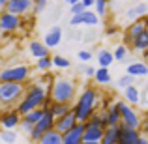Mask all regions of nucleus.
<instances>
[{"label": "nucleus", "mask_w": 148, "mask_h": 144, "mask_svg": "<svg viewBox=\"0 0 148 144\" xmlns=\"http://www.w3.org/2000/svg\"><path fill=\"white\" fill-rule=\"evenodd\" d=\"M49 103H51L49 88L41 86V84H32V86H26L25 96L17 105V112L21 116H25L28 112L36 111V109H47Z\"/></svg>", "instance_id": "nucleus-1"}, {"label": "nucleus", "mask_w": 148, "mask_h": 144, "mask_svg": "<svg viewBox=\"0 0 148 144\" xmlns=\"http://www.w3.org/2000/svg\"><path fill=\"white\" fill-rule=\"evenodd\" d=\"M98 105H99V96H98V90L92 86H86L83 92L79 94L77 101L71 105L73 112L77 116V122L81 124H86L92 116L98 112Z\"/></svg>", "instance_id": "nucleus-2"}, {"label": "nucleus", "mask_w": 148, "mask_h": 144, "mask_svg": "<svg viewBox=\"0 0 148 144\" xmlns=\"http://www.w3.org/2000/svg\"><path fill=\"white\" fill-rule=\"evenodd\" d=\"M75 94H77V84L73 79H68V77H54L53 79L49 88L51 101L71 105L75 101Z\"/></svg>", "instance_id": "nucleus-3"}, {"label": "nucleus", "mask_w": 148, "mask_h": 144, "mask_svg": "<svg viewBox=\"0 0 148 144\" xmlns=\"http://www.w3.org/2000/svg\"><path fill=\"white\" fill-rule=\"evenodd\" d=\"M26 92L25 84H17V83H0V105L2 107H13L19 105V101L23 99Z\"/></svg>", "instance_id": "nucleus-4"}, {"label": "nucleus", "mask_w": 148, "mask_h": 144, "mask_svg": "<svg viewBox=\"0 0 148 144\" xmlns=\"http://www.w3.org/2000/svg\"><path fill=\"white\" fill-rule=\"evenodd\" d=\"M28 79H30V68L26 64H15L0 69V83L25 84Z\"/></svg>", "instance_id": "nucleus-5"}, {"label": "nucleus", "mask_w": 148, "mask_h": 144, "mask_svg": "<svg viewBox=\"0 0 148 144\" xmlns=\"http://www.w3.org/2000/svg\"><path fill=\"white\" fill-rule=\"evenodd\" d=\"M116 103H118V111H120V124L126 129H139L143 118L137 114V111L131 105L122 103V101H116Z\"/></svg>", "instance_id": "nucleus-6"}, {"label": "nucleus", "mask_w": 148, "mask_h": 144, "mask_svg": "<svg viewBox=\"0 0 148 144\" xmlns=\"http://www.w3.org/2000/svg\"><path fill=\"white\" fill-rule=\"evenodd\" d=\"M45 111H47V109H45ZM53 129H54V116L47 111L43 118H41L40 122L34 126V129H32V133H30V137H28V139H30V141H32L34 144H36L45 133H49V131H53Z\"/></svg>", "instance_id": "nucleus-7"}, {"label": "nucleus", "mask_w": 148, "mask_h": 144, "mask_svg": "<svg viewBox=\"0 0 148 144\" xmlns=\"http://www.w3.org/2000/svg\"><path fill=\"white\" fill-rule=\"evenodd\" d=\"M21 26H23V21H21L19 15L8 13V11H4V13L0 15V34H2V36L15 34Z\"/></svg>", "instance_id": "nucleus-8"}, {"label": "nucleus", "mask_w": 148, "mask_h": 144, "mask_svg": "<svg viewBox=\"0 0 148 144\" xmlns=\"http://www.w3.org/2000/svg\"><path fill=\"white\" fill-rule=\"evenodd\" d=\"M148 30V19L143 17V19H137V21H133L130 26L126 28V36H124V41H126V45H133V40L135 38H139L143 32H146Z\"/></svg>", "instance_id": "nucleus-9"}, {"label": "nucleus", "mask_w": 148, "mask_h": 144, "mask_svg": "<svg viewBox=\"0 0 148 144\" xmlns=\"http://www.w3.org/2000/svg\"><path fill=\"white\" fill-rule=\"evenodd\" d=\"M34 10V0H10L6 4V11L8 13H13V15H26L28 11Z\"/></svg>", "instance_id": "nucleus-10"}, {"label": "nucleus", "mask_w": 148, "mask_h": 144, "mask_svg": "<svg viewBox=\"0 0 148 144\" xmlns=\"http://www.w3.org/2000/svg\"><path fill=\"white\" fill-rule=\"evenodd\" d=\"M77 124H79L77 122V116H75V112H73V109H71V112H68L66 116L54 120V131H58L60 135H66V133H69Z\"/></svg>", "instance_id": "nucleus-11"}, {"label": "nucleus", "mask_w": 148, "mask_h": 144, "mask_svg": "<svg viewBox=\"0 0 148 144\" xmlns=\"http://www.w3.org/2000/svg\"><path fill=\"white\" fill-rule=\"evenodd\" d=\"M99 23V17L96 15V11L92 10H84L79 15H71L69 19V25L71 26H79V25H86V26H96Z\"/></svg>", "instance_id": "nucleus-12"}, {"label": "nucleus", "mask_w": 148, "mask_h": 144, "mask_svg": "<svg viewBox=\"0 0 148 144\" xmlns=\"http://www.w3.org/2000/svg\"><path fill=\"white\" fill-rule=\"evenodd\" d=\"M21 120H23V116L17 112V109H11V111H4V112H0V124H2L4 129L13 131L15 127L21 126Z\"/></svg>", "instance_id": "nucleus-13"}, {"label": "nucleus", "mask_w": 148, "mask_h": 144, "mask_svg": "<svg viewBox=\"0 0 148 144\" xmlns=\"http://www.w3.org/2000/svg\"><path fill=\"white\" fill-rule=\"evenodd\" d=\"M105 133V127L99 126H92V124H84V133H83V141L88 142H101Z\"/></svg>", "instance_id": "nucleus-14"}, {"label": "nucleus", "mask_w": 148, "mask_h": 144, "mask_svg": "<svg viewBox=\"0 0 148 144\" xmlns=\"http://www.w3.org/2000/svg\"><path fill=\"white\" fill-rule=\"evenodd\" d=\"M60 41H62V28H60V26H53V28H49L47 32H45L43 43L47 45V49L60 45Z\"/></svg>", "instance_id": "nucleus-15"}, {"label": "nucleus", "mask_w": 148, "mask_h": 144, "mask_svg": "<svg viewBox=\"0 0 148 144\" xmlns=\"http://www.w3.org/2000/svg\"><path fill=\"white\" fill-rule=\"evenodd\" d=\"M148 15V4L146 2H141V4H137V6H131L130 10L126 11V15L124 17L127 19V21H137V19H143V17H146Z\"/></svg>", "instance_id": "nucleus-16"}, {"label": "nucleus", "mask_w": 148, "mask_h": 144, "mask_svg": "<svg viewBox=\"0 0 148 144\" xmlns=\"http://www.w3.org/2000/svg\"><path fill=\"white\" fill-rule=\"evenodd\" d=\"M105 124L107 127H116L120 126V111H118V103H111L109 109L105 111Z\"/></svg>", "instance_id": "nucleus-17"}, {"label": "nucleus", "mask_w": 148, "mask_h": 144, "mask_svg": "<svg viewBox=\"0 0 148 144\" xmlns=\"http://www.w3.org/2000/svg\"><path fill=\"white\" fill-rule=\"evenodd\" d=\"M28 53L32 54V58H36V60L49 56V49H47V45H45L43 41H38V40H32V41L28 43Z\"/></svg>", "instance_id": "nucleus-18"}, {"label": "nucleus", "mask_w": 148, "mask_h": 144, "mask_svg": "<svg viewBox=\"0 0 148 144\" xmlns=\"http://www.w3.org/2000/svg\"><path fill=\"white\" fill-rule=\"evenodd\" d=\"M141 137H143V135H141V131H139V129H126V127H122L118 144H137Z\"/></svg>", "instance_id": "nucleus-19"}, {"label": "nucleus", "mask_w": 148, "mask_h": 144, "mask_svg": "<svg viewBox=\"0 0 148 144\" xmlns=\"http://www.w3.org/2000/svg\"><path fill=\"white\" fill-rule=\"evenodd\" d=\"M122 127H124L122 124H120V126H116V127H107L99 144H118L120 133H122Z\"/></svg>", "instance_id": "nucleus-20"}, {"label": "nucleus", "mask_w": 148, "mask_h": 144, "mask_svg": "<svg viewBox=\"0 0 148 144\" xmlns=\"http://www.w3.org/2000/svg\"><path fill=\"white\" fill-rule=\"evenodd\" d=\"M47 111L54 116V120H56V118L66 116L68 112H71V105H68V103H54V101H51L49 107H47Z\"/></svg>", "instance_id": "nucleus-21"}, {"label": "nucleus", "mask_w": 148, "mask_h": 144, "mask_svg": "<svg viewBox=\"0 0 148 144\" xmlns=\"http://www.w3.org/2000/svg\"><path fill=\"white\" fill-rule=\"evenodd\" d=\"M126 73L131 75L133 79L135 77H146L148 75V64H145V62H131V64L127 66Z\"/></svg>", "instance_id": "nucleus-22"}, {"label": "nucleus", "mask_w": 148, "mask_h": 144, "mask_svg": "<svg viewBox=\"0 0 148 144\" xmlns=\"http://www.w3.org/2000/svg\"><path fill=\"white\" fill-rule=\"evenodd\" d=\"M124 97H126L127 105H139V101H141V90L135 84H131V86L124 88Z\"/></svg>", "instance_id": "nucleus-23"}, {"label": "nucleus", "mask_w": 148, "mask_h": 144, "mask_svg": "<svg viewBox=\"0 0 148 144\" xmlns=\"http://www.w3.org/2000/svg\"><path fill=\"white\" fill-rule=\"evenodd\" d=\"M62 139H64V135H60L58 131L53 129V131H49V133H45L36 144H62Z\"/></svg>", "instance_id": "nucleus-24"}, {"label": "nucleus", "mask_w": 148, "mask_h": 144, "mask_svg": "<svg viewBox=\"0 0 148 144\" xmlns=\"http://www.w3.org/2000/svg\"><path fill=\"white\" fill-rule=\"evenodd\" d=\"M112 62H114V56H112L111 51H107V49H99L98 51V64H99V68H109Z\"/></svg>", "instance_id": "nucleus-25"}, {"label": "nucleus", "mask_w": 148, "mask_h": 144, "mask_svg": "<svg viewBox=\"0 0 148 144\" xmlns=\"http://www.w3.org/2000/svg\"><path fill=\"white\" fill-rule=\"evenodd\" d=\"M45 112H47L45 109H36V111H32V112H28V114L23 116V122L30 124V126H36V124L45 116Z\"/></svg>", "instance_id": "nucleus-26"}, {"label": "nucleus", "mask_w": 148, "mask_h": 144, "mask_svg": "<svg viewBox=\"0 0 148 144\" xmlns=\"http://www.w3.org/2000/svg\"><path fill=\"white\" fill-rule=\"evenodd\" d=\"M131 49L141 51V53H148V30H146V32H143L139 38H135Z\"/></svg>", "instance_id": "nucleus-27"}, {"label": "nucleus", "mask_w": 148, "mask_h": 144, "mask_svg": "<svg viewBox=\"0 0 148 144\" xmlns=\"http://www.w3.org/2000/svg\"><path fill=\"white\" fill-rule=\"evenodd\" d=\"M94 81H96L98 84H109V83H111V71H109V68H99V69H96Z\"/></svg>", "instance_id": "nucleus-28"}, {"label": "nucleus", "mask_w": 148, "mask_h": 144, "mask_svg": "<svg viewBox=\"0 0 148 144\" xmlns=\"http://www.w3.org/2000/svg\"><path fill=\"white\" fill-rule=\"evenodd\" d=\"M36 68L40 69V71H45V73H47L49 69L53 68V56H45V58L36 60Z\"/></svg>", "instance_id": "nucleus-29"}, {"label": "nucleus", "mask_w": 148, "mask_h": 144, "mask_svg": "<svg viewBox=\"0 0 148 144\" xmlns=\"http://www.w3.org/2000/svg\"><path fill=\"white\" fill-rule=\"evenodd\" d=\"M112 56H114V60L116 62H124L127 58V45H118L114 51H112Z\"/></svg>", "instance_id": "nucleus-30"}, {"label": "nucleus", "mask_w": 148, "mask_h": 144, "mask_svg": "<svg viewBox=\"0 0 148 144\" xmlns=\"http://www.w3.org/2000/svg\"><path fill=\"white\" fill-rule=\"evenodd\" d=\"M53 66H54V68H58V69H68L69 66H71V62H69L68 58L56 54V56H53Z\"/></svg>", "instance_id": "nucleus-31"}, {"label": "nucleus", "mask_w": 148, "mask_h": 144, "mask_svg": "<svg viewBox=\"0 0 148 144\" xmlns=\"http://www.w3.org/2000/svg\"><path fill=\"white\" fill-rule=\"evenodd\" d=\"M107 6H109L107 0H96V4H94L96 15H98V17H105V15H107Z\"/></svg>", "instance_id": "nucleus-32"}, {"label": "nucleus", "mask_w": 148, "mask_h": 144, "mask_svg": "<svg viewBox=\"0 0 148 144\" xmlns=\"http://www.w3.org/2000/svg\"><path fill=\"white\" fill-rule=\"evenodd\" d=\"M131 84H135V79L131 75H127V73L122 75L118 81H116V86H118V88H127V86H131Z\"/></svg>", "instance_id": "nucleus-33"}, {"label": "nucleus", "mask_w": 148, "mask_h": 144, "mask_svg": "<svg viewBox=\"0 0 148 144\" xmlns=\"http://www.w3.org/2000/svg\"><path fill=\"white\" fill-rule=\"evenodd\" d=\"M0 139H2V142H6V144H13L17 141V133H13V131H10V129H4L2 133H0Z\"/></svg>", "instance_id": "nucleus-34"}, {"label": "nucleus", "mask_w": 148, "mask_h": 144, "mask_svg": "<svg viewBox=\"0 0 148 144\" xmlns=\"http://www.w3.org/2000/svg\"><path fill=\"white\" fill-rule=\"evenodd\" d=\"M77 58H79L81 62H84V64H86V62L92 60V51H86V49L79 51V53H77Z\"/></svg>", "instance_id": "nucleus-35"}, {"label": "nucleus", "mask_w": 148, "mask_h": 144, "mask_svg": "<svg viewBox=\"0 0 148 144\" xmlns=\"http://www.w3.org/2000/svg\"><path fill=\"white\" fill-rule=\"evenodd\" d=\"M47 8V0H34V13H41Z\"/></svg>", "instance_id": "nucleus-36"}, {"label": "nucleus", "mask_w": 148, "mask_h": 144, "mask_svg": "<svg viewBox=\"0 0 148 144\" xmlns=\"http://www.w3.org/2000/svg\"><path fill=\"white\" fill-rule=\"evenodd\" d=\"M79 71H83L86 77H94L96 75V68H92V66H79Z\"/></svg>", "instance_id": "nucleus-37"}, {"label": "nucleus", "mask_w": 148, "mask_h": 144, "mask_svg": "<svg viewBox=\"0 0 148 144\" xmlns=\"http://www.w3.org/2000/svg\"><path fill=\"white\" fill-rule=\"evenodd\" d=\"M139 131H141V135L148 137V114H146L145 118L141 120V127H139Z\"/></svg>", "instance_id": "nucleus-38"}, {"label": "nucleus", "mask_w": 148, "mask_h": 144, "mask_svg": "<svg viewBox=\"0 0 148 144\" xmlns=\"http://www.w3.org/2000/svg\"><path fill=\"white\" fill-rule=\"evenodd\" d=\"M19 127H21V131H23V133H26L28 137H30V133H32V129H34V126H30V124L23 122V120H21V126H19Z\"/></svg>", "instance_id": "nucleus-39"}, {"label": "nucleus", "mask_w": 148, "mask_h": 144, "mask_svg": "<svg viewBox=\"0 0 148 144\" xmlns=\"http://www.w3.org/2000/svg\"><path fill=\"white\" fill-rule=\"evenodd\" d=\"M84 10H86V8H84L81 2H79V4H73V6H71V13H73V15H79V13H83Z\"/></svg>", "instance_id": "nucleus-40"}, {"label": "nucleus", "mask_w": 148, "mask_h": 144, "mask_svg": "<svg viewBox=\"0 0 148 144\" xmlns=\"http://www.w3.org/2000/svg\"><path fill=\"white\" fill-rule=\"evenodd\" d=\"M81 4H83L86 10H92V8H94V4H96V0H81Z\"/></svg>", "instance_id": "nucleus-41"}, {"label": "nucleus", "mask_w": 148, "mask_h": 144, "mask_svg": "<svg viewBox=\"0 0 148 144\" xmlns=\"http://www.w3.org/2000/svg\"><path fill=\"white\" fill-rule=\"evenodd\" d=\"M107 34H109V36H114V34H116V28H114V26H109Z\"/></svg>", "instance_id": "nucleus-42"}, {"label": "nucleus", "mask_w": 148, "mask_h": 144, "mask_svg": "<svg viewBox=\"0 0 148 144\" xmlns=\"http://www.w3.org/2000/svg\"><path fill=\"white\" fill-rule=\"evenodd\" d=\"M137 144H148V137H145V135H143L141 139H139V142Z\"/></svg>", "instance_id": "nucleus-43"}, {"label": "nucleus", "mask_w": 148, "mask_h": 144, "mask_svg": "<svg viewBox=\"0 0 148 144\" xmlns=\"http://www.w3.org/2000/svg\"><path fill=\"white\" fill-rule=\"evenodd\" d=\"M4 11H6V4H2V2H0V15H2Z\"/></svg>", "instance_id": "nucleus-44"}, {"label": "nucleus", "mask_w": 148, "mask_h": 144, "mask_svg": "<svg viewBox=\"0 0 148 144\" xmlns=\"http://www.w3.org/2000/svg\"><path fill=\"white\" fill-rule=\"evenodd\" d=\"M81 144H99V142H88V141H83Z\"/></svg>", "instance_id": "nucleus-45"}, {"label": "nucleus", "mask_w": 148, "mask_h": 144, "mask_svg": "<svg viewBox=\"0 0 148 144\" xmlns=\"http://www.w3.org/2000/svg\"><path fill=\"white\" fill-rule=\"evenodd\" d=\"M2 41H4V36L0 34V47H2Z\"/></svg>", "instance_id": "nucleus-46"}, {"label": "nucleus", "mask_w": 148, "mask_h": 144, "mask_svg": "<svg viewBox=\"0 0 148 144\" xmlns=\"http://www.w3.org/2000/svg\"><path fill=\"white\" fill-rule=\"evenodd\" d=\"M0 2H2V4H8V2H10V0H0Z\"/></svg>", "instance_id": "nucleus-47"}, {"label": "nucleus", "mask_w": 148, "mask_h": 144, "mask_svg": "<svg viewBox=\"0 0 148 144\" xmlns=\"http://www.w3.org/2000/svg\"><path fill=\"white\" fill-rule=\"evenodd\" d=\"M146 109H148V99H146Z\"/></svg>", "instance_id": "nucleus-48"}, {"label": "nucleus", "mask_w": 148, "mask_h": 144, "mask_svg": "<svg viewBox=\"0 0 148 144\" xmlns=\"http://www.w3.org/2000/svg\"><path fill=\"white\" fill-rule=\"evenodd\" d=\"M143 2H148V0H143Z\"/></svg>", "instance_id": "nucleus-49"}, {"label": "nucleus", "mask_w": 148, "mask_h": 144, "mask_svg": "<svg viewBox=\"0 0 148 144\" xmlns=\"http://www.w3.org/2000/svg\"><path fill=\"white\" fill-rule=\"evenodd\" d=\"M66 2H68V0H66Z\"/></svg>", "instance_id": "nucleus-50"}]
</instances>
